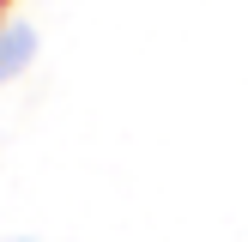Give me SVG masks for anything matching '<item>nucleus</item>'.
Here are the masks:
<instances>
[{
  "mask_svg": "<svg viewBox=\"0 0 248 242\" xmlns=\"http://www.w3.org/2000/svg\"><path fill=\"white\" fill-rule=\"evenodd\" d=\"M31 55H36V30L31 24H0V79H12Z\"/></svg>",
  "mask_w": 248,
  "mask_h": 242,
  "instance_id": "f257e3e1",
  "label": "nucleus"
},
{
  "mask_svg": "<svg viewBox=\"0 0 248 242\" xmlns=\"http://www.w3.org/2000/svg\"><path fill=\"white\" fill-rule=\"evenodd\" d=\"M6 242H31V236H6Z\"/></svg>",
  "mask_w": 248,
  "mask_h": 242,
  "instance_id": "f03ea898",
  "label": "nucleus"
}]
</instances>
